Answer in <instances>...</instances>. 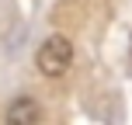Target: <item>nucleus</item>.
Instances as JSON below:
<instances>
[{"mask_svg":"<svg viewBox=\"0 0 132 125\" xmlns=\"http://www.w3.org/2000/svg\"><path fill=\"white\" fill-rule=\"evenodd\" d=\"M73 59H77V49H73V38L63 31H52L42 38V45L35 49V70L45 80H63L66 73L73 70Z\"/></svg>","mask_w":132,"mask_h":125,"instance_id":"nucleus-1","label":"nucleus"},{"mask_svg":"<svg viewBox=\"0 0 132 125\" xmlns=\"http://www.w3.org/2000/svg\"><path fill=\"white\" fill-rule=\"evenodd\" d=\"M4 118L11 125H31V122L42 118V108H38V101H35L31 94H21V97H14L11 104L4 108Z\"/></svg>","mask_w":132,"mask_h":125,"instance_id":"nucleus-2","label":"nucleus"}]
</instances>
